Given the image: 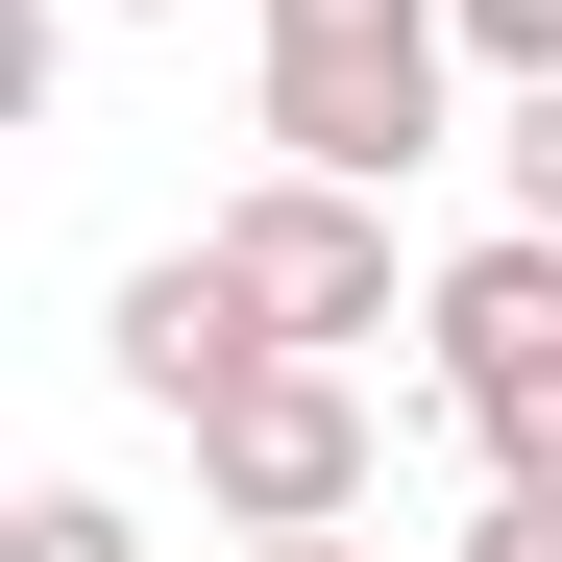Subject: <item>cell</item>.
<instances>
[{
  "label": "cell",
  "mask_w": 562,
  "mask_h": 562,
  "mask_svg": "<svg viewBox=\"0 0 562 562\" xmlns=\"http://www.w3.org/2000/svg\"><path fill=\"white\" fill-rule=\"evenodd\" d=\"M196 514H221V538H318V514H367V392H342L318 342H269L245 392L196 416Z\"/></svg>",
  "instance_id": "cell-4"
},
{
  "label": "cell",
  "mask_w": 562,
  "mask_h": 562,
  "mask_svg": "<svg viewBox=\"0 0 562 562\" xmlns=\"http://www.w3.org/2000/svg\"><path fill=\"white\" fill-rule=\"evenodd\" d=\"M245 562H367V538H342V514H318V538H245Z\"/></svg>",
  "instance_id": "cell-10"
},
{
  "label": "cell",
  "mask_w": 562,
  "mask_h": 562,
  "mask_svg": "<svg viewBox=\"0 0 562 562\" xmlns=\"http://www.w3.org/2000/svg\"><path fill=\"white\" fill-rule=\"evenodd\" d=\"M464 562H562V490H490V514H464Z\"/></svg>",
  "instance_id": "cell-9"
},
{
  "label": "cell",
  "mask_w": 562,
  "mask_h": 562,
  "mask_svg": "<svg viewBox=\"0 0 562 562\" xmlns=\"http://www.w3.org/2000/svg\"><path fill=\"white\" fill-rule=\"evenodd\" d=\"M416 342H440V416H464V464H490V490H562V221L464 245L440 294H416Z\"/></svg>",
  "instance_id": "cell-2"
},
{
  "label": "cell",
  "mask_w": 562,
  "mask_h": 562,
  "mask_svg": "<svg viewBox=\"0 0 562 562\" xmlns=\"http://www.w3.org/2000/svg\"><path fill=\"white\" fill-rule=\"evenodd\" d=\"M245 367H269V318L221 294V245H147V269H123V392H147V416H221Z\"/></svg>",
  "instance_id": "cell-5"
},
{
  "label": "cell",
  "mask_w": 562,
  "mask_h": 562,
  "mask_svg": "<svg viewBox=\"0 0 562 562\" xmlns=\"http://www.w3.org/2000/svg\"><path fill=\"white\" fill-rule=\"evenodd\" d=\"M464 49H490V74H562V0H464Z\"/></svg>",
  "instance_id": "cell-8"
},
{
  "label": "cell",
  "mask_w": 562,
  "mask_h": 562,
  "mask_svg": "<svg viewBox=\"0 0 562 562\" xmlns=\"http://www.w3.org/2000/svg\"><path fill=\"white\" fill-rule=\"evenodd\" d=\"M196 245H221V294H245L269 342H318V367H342V342H392V196H367V171H294V147H269Z\"/></svg>",
  "instance_id": "cell-3"
},
{
  "label": "cell",
  "mask_w": 562,
  "mask_h": 562,
  "mask_svg": "<svg viewBox=\"0 0 562 562\" xmlns=\"http://www.w3.org/2000/svg\"><path fill=\"white\" fill-rule=\"evenodd\" d=\"M490 171H514V221H562V74H514V123H490Z\"/></svg>",
  "instance_id": "cell-7"
},
{
  "label": "cell",
  "mask_w": 562,
  "mask_h": 562,
  "mask_svg": "<svg viewBox=\"0 0 562 562\" xmlns=\"http://www.w3.org/2000/svg\"><path fill=\"white\" fill-rule=\"evenodd\" d=\"M99 25H171V0H99Z\"/></svg>",
  "instance_id": "cell-11"
},
{
  "label": "cell",
  "mask_w": 562,
  "mask_h": 562,
  "mask_svg": "<svg viewBox=\"0 0 562 562\" xmlns=\"http://www.w3.org/2000/svg\"><path fill=\"white\" fill-rule=\"evenodd\" d=\"M0 562H147V514H123V490H25V514H0Z\"/></svg>",
  "instance_id": "cell-6"
},
{
  "label": "cell",
  "mask_w": 562,
  "mask_h": 562,
  "mask_svg": "<svg viewBox=\"0 0 562 562\" xmlns=\"http://www.w3.org/2000/svg\"><path fill=\"white\" fill-rule=\"evenodd\" d=\"M440 74H464V0H269V147L294 171H392L440 147Z\"/></svg>",
  "instance_id": "cell-1"
}]
</instances>
